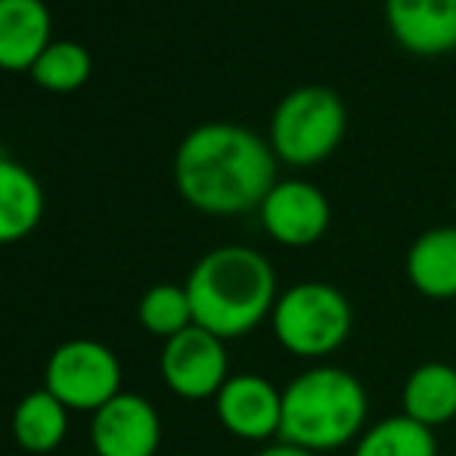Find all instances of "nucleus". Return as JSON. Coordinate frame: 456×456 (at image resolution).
<instances>
[{
  "mask_svg": "<svg viewBox=\"0 0 456 456\" xmlns=\"http://www.w3.org/2000/svg\"><path fill=\"white\" fill-rule=\"evenodd\" d=\"M175 183L186 205L205 215H242L261 208L276 183L271 140L233 121L192 127L175 152Z\"/></svg>",
  "mask_w": 456,
  "mask_h": 456,
  "instance_id": "nucleus-1",
  "label": "nucleus"
},
{
  "mask_svg": "<svg viewBox=\"0 0 456 456\" xmlns=\"http://www.w3.org/2000/svg\"><path fill=\"white\" fill-rule=\"evenodd\" d=\"M192 305V323L211 336L242 338L271 320L276 292L273 265L248 246H217L192 265L183 282Z\"/></svg>",
  "mask_w": 456,
  "mask_h": 456,
  "instance_id": "nucleus-2",
  "label": "nucleus"
},
{
  "mask_svg": "<svg viewBox=\"0 0 456 456\" xmlns=\"http://www.w3.org/2000/svg\"><path fill=\"white\" fill-rule=\"evenodd\" d=\"M370 397L351 370L336 363L307 366L282 388L280 441L307 453L354 444L370 426Z\"/></svg>",
  "mask_w": 456,
  "mask_h": 456,
  "instance_id": "nucleus-3",
  "label": "nucleus"
},
{
  "mask_svg": "<svg viewBox=\"0 0 456 456\" xmlns=\"http://www.w3.org/2000/svg\"><path fill=\"white\" fill-rule=\"evenodd\" d=\"M273 338L298 361H326L354 332V307L342 289L305 280L282 289L271 314Z\"/></svg>",
  "mask_w": 456,
  "mask_h": 456,
  "instance_id": "nucleus-4",
  "label": "nucleus"
},
{
  "mask_svg": "<svg viewBox=\"0 0 456 456\" xmlns=\"http://www.w3.org/2000/svg\"><path fill=\"white\" fill-rule=\"evenodd\" d=\"M348 127L345 100L326 85H301L276 102L271 118V146L289 165L323 162L342 143Z\"/></svg>",
  "mask_w": 456,
  "mask_h": 456,
  "instance_id": "nucleus-5",
  "label": "nucleus"
},
{
  "mask_svg": "<svg viewBox=\"0 0 456 456\" xmlns=\"http://www.w3.org/2000/svg\"><path fill=\"white\" fill-rule=\"evenodd\" d=\"M44 388L69 413H96L121 395V361L96 338H69L56 345L44 366Z\"/></svg>",
  "mask_w": 456,
  "mask_h": 456,
  "instance_id": "nucleus-6",
  "label": "nucleus"
},
{
  "mask_svg": "<svg viewBox=\"0 0 456 456\" xmlns=\"http://www.w3.org/2000/svg\"><path fill=\"white\" fill-rule=\"evenodd\" d=\"M159 372L168 391L183 401L215 397L230 379L227 342L192 323L181 336L168 338L159 354Z\"/></svg>",
  "mask_w": 456,
  "mask_h": 456,
  "instance_id": "nucleus-7",
  "label": "nucleus"
},
{
  "mask_svg": "<svg viewBox=\"0 0 456 456\" xmlns=\"http://www.w3.org/2000/svg\"><path fill=\"white\" fill-rule=\"evenodd\" d=\"M217 422L248 444L280 441L282 391L261 372H233L215 395Z\"/></svg>",
  "mask_w": 456,
  "mask_h": 456,
  "instance_id": "nucleus-8",
  "label": "nucleus"
},
{
  "mask_svg": "<svg viewBox=\"0 0 456 456\" xmlns=\"http://www.w3.org/2000/svg\"><path fill=\"white\" fill-rule=\"evenodd\" d=\"M267 236L280 246L305 248L323 240L330 230L332 208L330 199L311 181H276L258 208Z\"/></svg>",
  "mask_w": 456,
  "mask_h": 456,
  "instance_id": "nucleus-9",
  "label": "nucleus"
},
{
  "mask_svg": "<svg viewBox=\"0 0 456 456\" xmlns=\"http://www.w3.org/2000/svg\"><path fill=\"white\" fill-rule=\"evenodd\" d=\"M94 456H156L162 444L159 410L143 395L121 391L91 419Z\"/></svg>",
  "mask_w": 456,
  "mask_h": 456,
  "instance_id": "nucleus-10",
  "label": "nucleus"
},
{
  "mask_svg": "<svg viewBox=\"0 0 456 456\" xmlns=\"http://www.w3.org/2000/svg\"><path fill=\"white\" fill-rule=\"evenodd\" d=\"M385 19L410 53L441 56L456 47V0H385Z\"/></svg>",
  "mask_w": 456,
  "mask_h": 456,
  "instance_id": "nucleus-11",
  "label": "nucleus"
},
{
  "mask_svg": "<svg viewBox=\"0 0 456 456\" xmlns=\"http://www.w3.org/2000/svg\"><path fill=\"white\" fill-rule=\"evenodd\" d=\"M53 22L44 0H0V69L31 72L53 44Z\"/></svg>",
  "mask_w": 456,
  "mask_h": 456,
  "instance_id": "nucleus-12",
  "label": "nucleus"
},
{
  "mask_svg": "<svg viewBox=\"0 0 456 456\" xmlns=\"http://www.w3.org/2000/svg\"><path fill=\"white\" fill-rule=\"evenodd\" d=\"M403 267L419 295L435 301L456 298V224L422 230L407 248Z\"/></svg>",
  "mask_w": 456,
  "mask_h": 456,
  "instance_id": "nucleus-13",
  "label": "nucleus"
},
{
  "mask_svg": "<svg viewBox=\"0 0 456 456\" xmlns=\"http://www.w3.org/2000/svg\"><path fill=\"white\" fill-rule=\"evenodd\" d=\"M401 413L426 428L456 419V366L444 361L419 363L401 388Z\"/></svg>",
  "mask_w": 456,
  "mask_h": 456,
  "instance_id": "nucleus-14",
  "label": "nucleus"
},
{
  "mask_svg": "<svg viewBox=\"0 0 456 456\" xmlns=\"http://www.w3.org/2000/svg\"><path fill=\"white\" fill-rule=\"evenodd\" d=\"M44 217V186L25 165L0 156V246L35 233Z\"/></svg>",
  "mask_w": 456,
  "mask_h": 456,
  "instance_id": "nucleus-15",
  "label": "nucleus"
},
{
  "mask_svg": "<svg viewBox=\"0 0 456 456\" xmlns=\"http://www.w3.org/2000/svg\"><path fill=\"white\" fill-rule=\"evenodd\" d=\"M10 428L25 453H50L66 441L69 410L47 388H37L16 403Z\"/></svg>",
  "mask_w": 456,
  "mask_h": 456,
  "instance_id": "nucleus-16",
  "label": "nucleus"
},
{
  "mask_svg": "<svg viewBox=\"0 0 456 456\" xmlns=\"http://www.w3.org/2000/svg\"><path fill=\"white\" fill-rule=\"evenodd\" d=\"M351 456H438V438L432 428L397 413L366 426Z\"/></svg>",
  "mask_w": 456,
  "mask_h": 456,
  "instance_id": "nucleus-17",
  "label": "nucleus"
},
{
  "mask_svg": "<svg viewBox=\"0 0 456 456\" xmlns=\"http://www.w3.org/2000/svg\"><path fill=\"white\" fill-rule=\"evenodd\" d=\"M94 72V56L85 44L78 41H53L37 62L31 66V78L37 87L53 94H72L87 85Z\"/></svg>",
  "mask_w": 456,
  "mask_h": 456,
  "instance_id": "nucleus-18",
  "label": "nucleus"
},
{
  "mask_svg": "<svg viewBox=\"0 0 456 456\" xmlns=\"http://www.w3.org/2000/svg\"><path fill=\"white\" fill-rule=\"evenodd\" d=\"M137 320L150 336L168 342V338L181 336L183 330L192 326L190 295H186L183 286H175V282L150 286L137 305Z\"/></svg>",
  "mask_w": 456,
  "mask_h": 456,
  "instance_id": "nucleus-19",
  "label": "nucleus"
},
{
  "mask_svg": "<svg viewBox=\"0 0 456 456\" xmlns=\"http://www.w3.org/2000/svg\"><path fill=\"white\" fill-rule=\"evenodd\" d=\"M255 456H317V453H307V451H301V447L286 444V441H273V444L261 447Z\"/></svg>",
  "mask_w": 456,
  "mask_h": 456,
  "instance_id": "nucleus-20",
  "label": "nucleus"
},
{
  "mask_svg": "<svg viewBox=\"0 0 456 456\" xmlns=\"http://www.w3.org/2000/svg\"><path fill=\"white\" fill-rule=\"evenodd\" d=\"M453 208H456V196H453Z\"/></svg>",
  "mask_w": 456,
  "mask_h": 456,
  "instance_id": "nucleus-21",
  "label": "nucleus"
},
{
  "mask_svg": "<svg viewBox=\"0 0 456 456\" xmlns=\"http://www.w3.org/2000/svg\"><path fill=\"white\" fill-rule=\"evenodd\" d=\"M91 456H94V453H91Z\"/></svg>",
  "mask_w": 456,
  "mask_h": 456,
  "instance_id": "nucleus-22",
  "label": "nucleus"
}]
</instances>
